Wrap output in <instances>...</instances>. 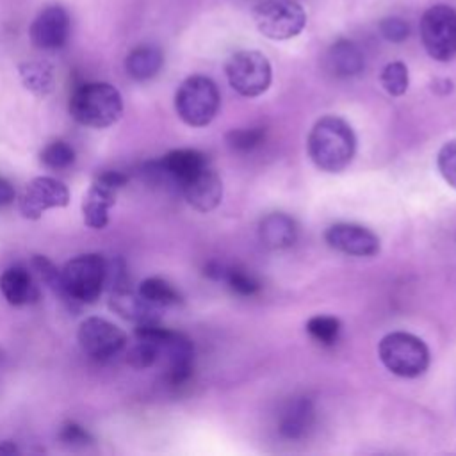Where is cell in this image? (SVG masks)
I'll list each match as a JSON object with an SVG mask.
<instances>
[{"label":"cell","instance_id":"obj_1","mask_svg":"<svg viewBox=\"0 0 456 456\" xmlns=\"http://www.w3.org/2000/svg\"><path fill=\"white\" fill-rule=\"evenodd\" d=\"M306 150L312 162L326 173L344 171L356 151V137L351 125L338 116H322L312 126Z\"/></svg>","mask_w":456,"mask_h":456},{"label":"cell","instance_id":"obj_2","mask_svg":"<svg viewBox=\"0 0 456 456\" xmlns=\"http://www.w3.org/2000/svg\"><path fill=\"white\" fill-rule=\"evenodd\" d=\"M123 112L119 91L107 82H87L78 86L69 98V114L75 121L91 128L114 125Z\"/></svg>","mask_w":456,"mask_h":456},{"label":"cell","instance_id":"obj_3","mask_svg":"<svg viewBox=\"0 0 456 456\" xmlns=\"http://www.w3.org/2000/svg\"><path fill=\"white\" fill-rule=\"evenodd\" d=\"M107 262L98 253L78 255L61 269V299L77 308L82 303H94L105 285Z\"/></svg>","mask_w":456,"mask_h":456},{"label":"cell","instance_id":"obj_4","mask_svg":"<svg viewBox=\"0 0 456 456\" xmlns=\"http://www.w3.org/2000/svg\"><path fill=\"white\" fill-rule=\"evenodd\" d=\"M219 89L205 75L187 77L176 89L175 109L180 119L194 128L207 126L219 110Z\"/></svg>","mask_w":456,"mask_h":456},{"label":"cell","instance_id":"obj_5","mask_svg":"<svg viewBox=\"0 0 456 456\" xmlns=\"http://www.w3.org/2000/svg\"><path fill=\"white\" fill-rule=\"evenodd\" d=\"M378 354L381 363L401 378H417L429 367L428 346L406 331L387 333L378 344Z\"/></svg>","mask_w":456,"mask_h":456},{"label":"cell","instance_id":"obj_6","mask_svg":"<svg viewBox=\"0 0 456 456\" xmlns=\"http://www.w3.org/2000/svg\"><path fill=\"white\" fill-rule=\"evenodd\" d=\"M258 32L274 41L296 37L306 25V12L296 0H260L253 9Z\"/></svg>","mask_w":456,"mask_h":456},{"label":"cell","instance_id":"obj_7","mask_svg":"<svg viewBox=\"0 0 456 456\" xmlns=\"http://www.w3.org/2000/svg\"><path fill=\"white\" fill-rule=\"evenodd\" d=\"M224 71L232 89L246 98L260 96L269 89L273 80L269 59L256 50L235 52L228 59Z\"/></svg>","mask_w":456,"mask_h":456},{"label":"cell","instance_id":"obj_8","mask_svg":"<svg viewBox=\"0 0 456 456\" xmlns=\"http://www.w3.org/2000/svg\"><path fill=\"white\" fill-rule=\"evenodd\" d=\"M420 39L429 57L447 62L456 57V11L436 4L420 18Z\"/></svg>","mask_w":456,"mask_h":456},{"label":"cell","instance_id":"obj_9","mask_svg":"<svg viewBox=\"0 0 456 456\" xmlns=\"http://www.w3.org/2000/svg\"><path fill=\"white\" fill-rule=\"evenodd\" d=\"M82 351L94 360H109L126 346V333L103 317H86L77 331Z\"/></svg>","mask_w":456,"mask_h":456},{"label":"cell","instance_id":"obj_10","mask_svg":"<svg viewBox=\"0 0 456 456\" xmlns=\"http://www.w3.org/2000/svg\"><path fill=\"white\" fill-rule=\"evenodd\" d=\"M69 203L68 187L52 176L32 178L18 198V208L27 219H39L50 208H62Z\"/></svg>","mask_w":456,"mask_h":456},{"label":"cell","instance_id":"obj_11","mask_svg":"<svg viewBox=\"0 0 456 456\" xmlns=\"http://www.w3.org/2000/svg\"><path fill=\"white\" fill-rule=\"evenodd\" d=\"M324 239L330 248L349 256H374L379 251V239L374 232L354 223L331 224Z\"/></svg>","mask_w":456,"mask_h":456},{"label":"cell","instance_id":"obj_12","mask_svg":"<svg viewBox=\"0 0 456 456\" xmlns=\"http://www.w3.org/2000/svg\"><path fill=\"white\" fill-rule=\"evenodd\" d=\"M30 41L41 50H59L69 37V14L61 5L43 9L30 25Z\"/></svg>","mask_w":456,"mask_h":456},{"label":"cell","instance_id":"obj_13","mask_svg":"<svg viewBox=\"0 0 456 456\" xmlns=\"http://www.w3.org/2000/svg\"><path fill=\"white\" fill-rule=\"evenodd\" d=\"M178 189L185 201L198 212L214 210L223 198V182L210 164L182 182Z\"/></svg>","mask_w":456,"mask_h":456},{"label":"cell","instance_id":"obj_14","mask_svg":"<svg viewBox=\"0 0 456 456\" xmlns=\"http://www.w3.org/2000/svg\"><path fill=\"white\" fill-rule=\"evenodd\" d=\"M109 306L112 312H116L119 317L139 324H151L159 322L162 308L157 305H151L146 301L139 292H132L128 287L112 290Z\"/></svg>","mask_w":456,"mask_h":456},{"label":"cell","instance_id":"obj_15","mask_svg":"<svg viewBox=\"0 0 456 456\" xmlns=\"http://www.w3.org/2000/svg\"><path fill=\"white\" fill-rule=\"evenodd\" d=\"M0 290L9 305L21 306L39 299V287L32 273L23 265H12L0 276Z\"/></svg>","mask_w":456,"mask_h":456},{"label":"cell","instance_id":"obj_16","mask_svg":"<svg viewBox=\"0 0 456 456\" xmlns=\"http://www.w3.org/2000/svg\"><path fill=\"white\" fill-rule=\"evenodd\" d=\"M314 424V404L306 397L290 399L280 413L278 431L287 440L303 438Z\"/></svg>","mask_w":456,"mask_h":456},{"label":"cell","instance_id":"obj_17","mask_svg":"<svg viewBox=\"0 0 456 456\" xmlns=\"http://www.w3.org/2000/svg\"><path fill=\"white\" fill-rule=\"evenodd\" d=\"M258 237L260 242L269 249H287L297 239V224L290 216L273 212L262 217L258 224Z\"/></svg>","mask_w":456,"mask_h":456},{"label":"cell","instance_id":"obj_18","mask_svg":"<svg viewBox=\"0 0 456 456\" xmlns=\"http://www.w3.org/2000/svg\"><path fill=\"white\" fill-rule=\"evenodd\" d=\"M114 203L116 191L94 180L82 200L84 223L93 230L105 228L109 223V210Z\"/></svg>","mask_w":456,"mask_h":456},{"label":"cell","instance_id":"obj_19","mask_svg":"<svg viewBox=\"0 0 456 456\" xmlns=\"http://www.w3.org/2000/svg\"><path fill=\"white\" fill-rule=\"evenodd\" d=\"M326 66L331 75L338 78H349L356 77L363 69L365 59L356 43L349 39H338L330 46L326 53Z\"/></svg>","mask_w":456,"mask_h":456},{"label":"cell","instance_id":"obj_20","mask_svg":"<svg viewBox=\"0 0 456 456\" xmlns=\"http://www.w3.org/2000/svg\"><path fill=\"white\" fill-rule=\"evenodd\" d=\"M164 64V55L160 48L153 45L135 46L125 59V69L134 80L153 78Z\"/></svg>","mask_w":456,"mask_h":456},{"label":"cell","instance_id":"obj_21","mask_svg":"<svg viewBox=\"0 0 456 456\" xmlns=\"http://www.w3.org/2000/svg\"><path fill=\"white\" fill-rule=\"evenodd\" d=\"M137 292L146 301H150L151 305H157L160 308L182 303V296L178 294V290L169 281H166L164 278H159V276H151V278L142 280Z\"/></svg>","mask_w":456,"mask_h":456},{"label":"cell","instance_id":"obj_22","mask_svg":"<svg viewBox=\"0 0 456 456\" xmlns=\"http://www.w3.org/2000/svg\"><path fill=\"white\" fill-rule=\"evenodd\" d=\"M23 86L37 96H45L53 89V73L46 62H23L18 68Z\"/></svg>","mask_w":456,"mask_h":456},{"label":"cell","instance_id":"obj_23","mask_svg":"<svg viewBox=\"0 0 456 456\" xmlns=\"http://www.w3.org/2000/svg\"><path fill=\"white\" fill-rule=\"evenodd\" d=\"M160 360L159 344L148 337L135 333V344L126 353V363L134 369H148Z\"/></svg>","mask_w":456,"mask_h":456},{"label":"cell","instance_id":"obj_24","mask_svg":"<svg viewBox=\"0 0 456 456\" xmlns=\"http://www.w3.org/2000/svg\"><path fill=\"white\" fill-rule=\"evenodd\" d=\"M340 330H342V324L333 315H321L319 314V315L310 317L308 322H306L308 335L322 346H333L340 337Z\"/></svg>","mask_w":456,"mask_h":456},{"label":"cell","instance_id":"obj_25","mask_svg":"<svg viewBox=\"0 0 456 456\" xmlns=\"http://www.w3.org/2000/svg\"><path fill=\"white\" fill-rule=\"evenodd\" d=\"M381 86L390 96H403L408 89L410 77H408V68L401 61H392L388 62L383 71H381Z\"/></svg>","mask_w":456,"mask_h":456},{"label":"cell","instance_id":"obj_26","mask_svg":"<svg viewBox=\"0 0 456 456\" xmlns=\"http://www.w3.org/2000/svg\"><path fill=\"white\" fill-rule=\"evenodd\" d=\"M39 157L45 167L62 171L75 162V150L64 141H53L41 151Z\"/></svg>","mask_w":456,"mask_h":456},{"label":"cell","instance_id":"obj_27","mask_svg":"<svg viewBox=\"0 0 456 456\" xmlns=\"http://www.w3.org/2000/svg\"><path fill=\"white\" fill-rule=\"evenodd\" d=\"M265 139V130L260 126L253 128H233L226 134V144L239 153H246L260 146Z\"/></svg>","mask_w":456,"mask_h":456},{"label":"cell","instance_id":"obj_28","mask_svg":"<svg viewBox=\"0 0 456 456\" xmlns=\"http://www.w3.org/2000/svg\"><path fill=\"white\" fill-rule=\"evenodd\" d=\"M30 265L37 274V278L48 289H52L55 296L61 297V269H57V265L52 260H48L45 255H34L30 260Z\"/></svg>","mask_w":456,"mask_h":456},{"label":"cell","instance_id":"obj_29","mask_svg":"<svg viewBox=\"0 0 456 456\" xmlns=\"http://www.w3.org/2000/svg\"><path fill=\"white\" fill-rule=\"evenodd\" d=\"M219 278H223L230 285V289L240 296H253L258 290V281L240 269L221 267Z\"/></svg>","mask_w":456,"mask_h":456},{"label":"cell","instance_id":"obj_30","mask_svg":"<svg viewBox=\"0 0 456 456\" xmlns=\"http://www.w3.org/2000/svg\"><path fill=\"white\" fill-rule=\"evenodd\" d=\"M436 166L444 180L456 189V139L447 141L436 155Z\"/></svg>","mask_w":456,"mask_h":456},{"label":"cell","instance_id":"obj_31","mask_svg":"<svg viewBox=\"0 0 456 456\" xmlns=\"http://www.w3.org/2000/svg\"><path fill=\"white\" fill-rule=\"evenodd\" d=\"M379 32L387 41L392 43H403L410 36V25L403 18L388 16L379 21Z\"/></svg>","mask_w":456,"mask_h":456},{"label":"cell","instance_id":"obj_32","mask_svg":"<svg viewBox=\"0 0 456 456\" xmlns=\"http://www.w3.org/2000/svg\"><path fill=\"white\" fill-rule=\"evenodd\" d=\"M61 438L69 445H86L91 442V435L75 422H68L62 426Z\"/></svg>","mask_w":456,"mask_h":456},{"label":"cell","instance_id":"obj_33","mask_svg":"<svg viewBox=\"0 0 456 456\" xmlns=\"http://www.w3.org/2000/svg\"><path fill=\"white\" fill-rule=\"evenodd\" d=\"M94 180L110 187V189H114V191H118L119 187H123L128 182V176L121 171H103Z\"/></svg>","mask_w":456,"mask_h":456},{"label":"cell","instance_id":"obj_34","mask_svg":"<svg viewBox=\"0 0 456 456\" xmlns=\"http://www.w3.org/2000/svg\"><path fill=\"white\" fill-rule=\"evenodd\" d=\"M16 200V191L12 183L0 176V207H7Z\"/></svg>","mask_w":456,"mask_h":456},{"label":"cell","instance_id":"obj_35","mask_svg":"<svg viewBox=\"0 0 456 456\" xmlns=\"http://www.w3.org/2000/svg\"><path fill=\"white\" fill-rule=\"evenodd\" d=\"M16 445L11 442V440H5V442H0V454H12L16 452Z\"/></svg>","mask_w":456,"mask_h":456}]
</instances>
